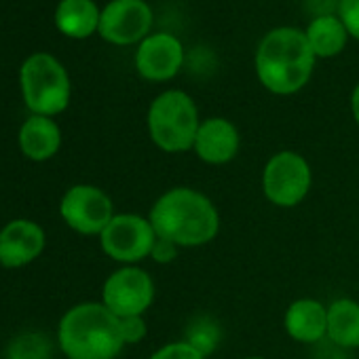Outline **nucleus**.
<instances>
[{
    "label": "nucleus",
    "instance_id": "nucleus-15",
    "mask_svg": "<svg viewBox=\"0 0 359 359\" xmlns=\"http://www.w3.org/2000/svg\"><path fill=\"white\" fill-rule=\"evenodd\" d=\"M62 146V131L51 116L32 114L20 129V148L30 161H49Z\"/></svg>",
    "mask_w": 359,
    "mask_h": 359
},
{
    "label": "nucleus",
    "instance_id": "nucleus-19",
    "mask_svg": "<svg viewBox=\"0 0 359 359\" xmlns=\"http://www.w3.org/2000/svg\"><path fill=\"white\" fill-rule=\"evenodd\" d=\"M51 357V346L47 336L41 334H24L13 340L9 346L7 359H49Z\"/></svg>",
    "mask_w": 359,
    "mask_h": 359
},
{
    "label": "nucleus",
    "instance_id": "nucleus-16",
    "mask_svg": "<svg viewBox=\"0 0 359 359\" xmlns=\"http://www.w3.org/2000/svg\"><path fill=\"white\" fill-rule=\"evenodd\" d=\"M102 11L93 0H62L55 11V24L70 39H87L100 28Z\"/></svg>",
    "mask_w": 359,
    "mask_h": 359
},
{
    "label": "nucleus",
    "instance_id": "nucleus-9",
    "mask_svg": "<svg viewBox=\"0 0 359 359\" xmlns=\"http://www.w3.org/2000/svg\"><path fill=\"white\" fill-rule=\"evenodd\" d=\"M64 222L79 235H102V231L116 216L112 199L93 184H76L66 191L60 203Z\"/></svg>",
    "mask_w": 359,
    "mask_h": 359
},
{
    "label": "nucleus",
    "instance_id": "nucleus-1",
    "mask_svg": "<svg viewBox=\"0 0 359 359\" xmlns=\"http://www.w3.org/2000/svg\"><path fill=\"white\" fill-rule=\"evenodd\" d=\"M148 220L156 237L177 248H201L220 233V214L201 191L175 187L165 191L150 208Z\"/></svg>",
    "mask_w": 359,
    "mask_h": 359
},
{
    "label": "nucleus",
    "instance_id": "nucleus-4",
    "mask_svg": "<svg viewBox=\"0 0 359 359\" xmlns=\"http://www.w3.org/2000/svg\"><path fill=\"white\" fill-rule=\"evenodd\" d=\"M146 125L156 148L169 154H180L193 150L201 118L197 104L189 93L169 89L152 100Z\"/></svg>",
    "mask_w": 359,
    "mask_h": 359
},
{
    "label": "nucleus",
    "instance_id": "nucleus-22",
    "mask_svg": "<svg viewBox=\"0 0 359 359\" xmlns=\"http://www.w3.org/2000/svg\"><path fill=\"white\" fill-rule=\"evenodd\" d=\"M121 332H123V340L125 344H137L146 338L148 334V325L144 315H135V317H123L121 319Z\"/></svg>",
    "mask_w": 359,
    "mask_h": 359
},
{
    "label": "nucleus",
    "instance_id": "nucleus-2",
    "mask_svg": "<svg viewBox=\"0 0 359 359\" xmlns=\"http://www.w3.org/2000/svg\"><path fill=\"white\" fill-rule=\"evenodd\" d=\"M315 60L317 57L302 30L277 28L258 45L256 74L271 93L292 95L311 81Z\"/></svg>",
    "mask_w": 359,
    "mask_h": 359
},
{
    "label": "nucleus",
    "instance_id": "nucleus-17",
    "mask_svg": "<svg viewBox=\"0 0 359 359\" xmlns=\"http://www.w3.org/2000/svg\"><path fill=\"white\" fill-rule=\"evenodd\" d=\"M327 338L342 348L359 346V302L336 298L327 304Z\"/></svg>",
    "mask_w": 359,
    "mask_h": 359
},
{
    "label": "nucleus",
    "instance_id": "nucleus-18",
    "mask_svg": "<svg viewBox=\"0 0 359 359\" xmlns=\"http://www.w3.org/2000/svg\"><path fill=\"white\" fill-rule=\"evenodd\" d=\"M309 45L315 53V57H334L338 55L348 39V32L344 28V24L340 22L338 15H319L315 18L309 28L304 30Z\"/></svg>",
    "mask_w": 359,
    "mask_h": 359
},
{
    "label": "nucleus",
    "instance_id": "nucleus-5",
    "mask_svg": "<svg viewBox=\"0 0 359 359\" xmlns=\"http://www.w3.org/2000/svg\"><path fill=\"white\" fill-rule=\"evenodd\" d=\"M22 93L26 106L41 116H55L70 104V79L64 66L47 53L28 57L22 66Z\"/></svg>",
    "mask_w": 359,
    "mask_h": 359
},
{
    "label": "nucleus",
    "instance_id": "nucleus-6",
    "mask_svg": "<svg viewBox=\"0 0 359 359\" xmlns=\"http://www.w3.org/2000/svg\"><path fill=\"white\" fill-rule=\"evenodd\" d=\"M313 184L309 161L294 150L275 152L262 169V193L277 208L300 205Z\"/></svg>",
    "mask_w": 359,
    "mask_h": 359
},
{
    "label": "nucleus",
    "instance_id": "nucleus-25",
    "mask_svg": "<svg viewBox=\"0 0 359 359\" xmlns=\"http://www.w3.org/2000/svg\"><path fill=\"white\" fill-rule=\"evenodd\" d=\"M245 359H266V357H262V355H252V357H245Z\"/></svg>",
    "mask_w": 359,
    "mask_h": 359
},
{
    "label": "nucleus",
    "instance_id": "nucleus-20",
    "mask_svg": "<svg viewBox=\"0 0 359 359\" xmlns=\"http://www.w3.org/2000/svg\"><path fill=\"white\" fill-rule=\"evenodd\" d=\"M205 357L208 355H203L189 340H175V342H167L161 348H156L148 359H205Z\"/></svg>",
    "mask_w": 359,
    "mask_h": 359
},
{
    "label": "nucleus",
    "instance_id": "nucleus-7",
    "mask_svg": "<svg viewBox=\"0 0 359 359\" xmlns=\"http://www.w3.org/2000/svg\"><path fill=\"white\" fill-rule=\"evenodd\" d=\"M156 233L148 218L137 214H116L100 235L104 254L125 266H133L150 256Z\"/></svg>",
    "mask_w": 359,
    "mask_h": 359
},
{
    "label": "nucleus",
    "instance_id": "nucleus-12",
    "mask_svg": "<svg viewBox=\"0 0 359 359\" xmlns=\"http://www.w3.org/2000/svg\"><path fill=\"white\" fill-rule=\"evenodd\" d=\"M47 237L41 224L32 220H11L0 231V264L22 269L34 262L45 250Z\"/></svg>",
    "mask_w": 359,
    "mask_h": 359
},
{
    "label": "nucleus",
    "instance_id": "nucleus-11",
    "mask_svg": "<svg viewBox=\"0 0 359 359\" xmlns=\"http://www.w3.org/2000/svg\"><path fill=\"white\" fill-rule=\"evenodd\" d=\"M184 62V49L175 36L167 32L146 36L135 53V68L142 79L165 83L173 79Z\"/></svg>",
    "mask_w": 359,
    "mask_h": 359
},
{
    "label": "nucleus",
    "instance_id": "nucleus-14",
    "mask_svg": "<svg viewBox=\"0 0 359 359\" xmlns=\"http://www.w3.org/2000/svg\"><path fill=\"white\" fill-rule=\"evenodd\" d=\"M283 327L300 344H315L327 338V304L315 298L294 300L283 315Z\"/></svg>",
    "mask_w": 359,
    "mask_h": 359
},
{
    "label": "nucleus",
    "instance_id": "nucleus-10",
    "mask_svg": "<svg viewBox=\"0 0 359 359\" xmlns=\"http://www.w3.org/2000/svg\"><path fill=\"white\" fill-rule=\"evenodd\" d=\"M152 26V11L144 0H112L100 15V28L104 41L112 45L142 43Z\"/></svg>",
    "mask_w": 359,
    "mask_h": 359
},
{
    "label": "nucleus",
    "instance_id": "nucleus-13",
    "mask_svg": "<svg viewBox=\"0 0 359 359\" xmlns=\"http://www.w3.org/2000/svg\"><path fill=\"white\" fill-rule=\"evenodd\" d=\"M241 148L239 129L222 116H212L201 121L193 152L199 161L208 165H226L231 163Z\"/></svg>",
    "mask_w": 359,
    "mask_h": 359
},
{
    "label": "nucleus",
    "instance_id": "nucleus-8",
    "mask_svg": "<svg viewBox=\"0 0 359 359\" xmlns=\"http://www.w3.org/2000/svg\"><path fill=\"white\" fill-rule=\"evenodd\" d=\"M102 302L118 319L144 315L154 302V281L140 266H121L102 287Z\"/></svg>",
    "mask_w": 359,
    "mask_h": 359
},
{
    "label": "nucleus",
    "instance_id": "nucleus-21",
    "mask_svg": "<svg viewBox=\"0 0 359 359\" xmlns=\"http://www.w3.org/2000/svg\"><path fill=\"white\" fill-rule=\"evenodd\" d=\"M338 18L344 24L348 36L359 41V0H340Z\"/></svg>",
    "mask_w": 359,
    "mask_h": 359
},
{
    "label": "nucleus",
    "instance_id": "nucleus-3",
    "mask_svg": "<svg viewBox=\"0 0 359 359\" xmlns=\"http://www.w3.org/2000/svg\"><path fill=\"white\" fill-rule=\"evenodd\" d=\"M57 342L68 359H116L125 346L121 319L104 302H81L66 311Z\"/></svg>",
    "mask_w": 359,
    "mask_h": 359
},
{
    "label": "nucleus",
    "instance_id": "nucleus-23",
    "mask_svg": "<svg viewBox=\"0 0 359 359\" xmlns=\"http://www.w3.org/2000/svg\"><path fill=\"white\" fill-rule=\"evenodd\" d=\"M177 250H180V248H177V245H173L171 241L156 237V241H154V248H152V252H150V258H152L154 262L167 264V262H171V260L177 256Z\"/></svg>",
    "mask_w": 359,
    "mask_h": 359
},
{
    "label": "nucleus",
    "instance_id": "nucleus-24",
    "mask_svg": "<svg viewBox=\"0 0 359 359\" xmlns=\"http://www.w3.org/2000/svg\"><path fill=\"white\" fill-rule=\"evenodd\" d=\"M351 112H353L355 123L359 125V83L355 85V89L351 93Z\"/></svg>",
    "mask_w": 359,
    "mask_h": 359
}]
</instances>
